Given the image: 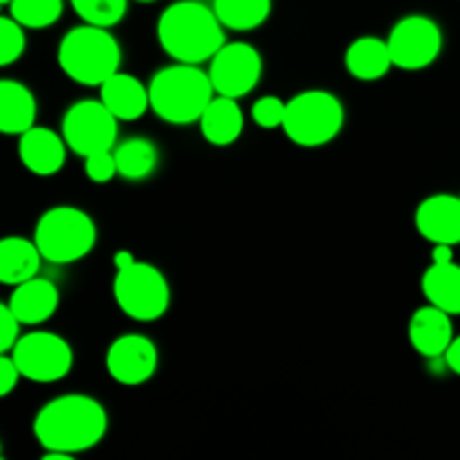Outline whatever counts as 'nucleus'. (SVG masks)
<instances>
[{"label": "nucleus", "mask_w": 460, "mask_h": 460, "mask_svg": "<svg viewBox=\"0 0 460 460\" xmlns=\"http://www.w3.org/2000/svg\"><path fill=\"white\" fill-rule=\"evenodd\" d=\"M25 27L12 16L0 13V67H7L16 63L25 52Z\"/></svg>", "instance_id": "obj_27"}, {"label": "nucleus", "mask_w": 460, "mask_h": 460, "mask_svg": "<svg viewBox=\"0 0 460 460\" xmlns=\"http://www.w3.org/2000/svg\"><path fill=\"white\" fill-rule=\"evenodd\" d=\"M34 243L43 261L70 265L85 259L97 243L94 220L79 207H49L34 227Z\"/></svg>", "instance_id": "obj_5"}, {"label": "nucleus", "mask_w": 460, "mask_h": 460, "mask_svg": "<svg viewBox=\"0 0 460 460\" xmlns=\"http://www.w3.org/2000/svg\"><path fill=\"white\" fill-rule=\"evenodd\" d=\"M344 63L349 75L359 81H377L389 75V70L394 67L389 45L377 36H362V39L353 40L346 49Z\"/></svg>", "instance_id": "obj_21"}, {"label": "nucleus", "mask_w": 460, "mask_h": 460, "mask_svg": "<svg viewBox=\"0 0 460 460\" xmlns=\"http://www.w3.org/2000/svg\"><path fill=\"white\" fill-rule=\"evenodd\" d=\"M211 7L225 30L252 31L270 18L272 0H214Z\"/></svg>", "instance_id": "obj_24"}, {"label": "nucleus", "mask_w": 460, "mask_h": 460, "mask_svg": "<svg viewBox=\"0 0 460 460\" xmlns=\"http://www.w3.org/2000/svg\"><path fill=\"white\" fill-rule=\"evenodd\" d=\"M0 456H3V445H0Z\"/></svg>", "instance_id": "obj_36"}, {"label": "nucleus", "mask_w": 460, "mask_h": 460, "mask_svg": "<svg viewBox=\"0 0 460 460\" xmlns=\"http://www.w3.org/2000/svg\"><path fill=\"white\" fill-rule=\"evenodd\" d=\"M443 30L434 18L425 13H409L400 18L386 39L394 67L400 70H425L434 66L443 52Z\"/></svg>", "instance_id": "obj_10"}, {"label": "nucleus", "mask_w": 460, "mask_h": 460, "mask_svg": "<svg viewBox=\"0 0 460 460\" xmlns=\"http://www.w3.org/2000/svg\"><path fill=\"white\" fill-rule=\"evenodd\" d=\"M458 198H460V193H458Z\"/></svg>", "instance_id": "obj_37"}, {"label": "nucleus", "mask_w": 460, "mask_h": 460, "mask_svg": "<svg viewBox=\"0 0 460 460\" xmlns=\"http://www.w3.org/2000/svg\"><path fill=\"white\" fill-rule=\"evenodd\" d=\"M112 153H115L117 173L126 180H133V182L146 180L160 162L157 146L146 137L126 139L119 146L112 148Z\"/></svg>", "instance_id": "obj_23"}, {"label": "nucleus", "mask_w": 460, "mask_h": 460, "mask_svg": "<svg viewBox=\"0 0 460 460\" xmlns=\"http://www.w3.org/2000/svg\"><path fill=\"white\" fill-rule=\"evenodd\" d=\"M76 16L88 25L115 27L128 12V0H70Z\"/></svg>", "instance_id": "obj_26"}, {"label": "nucleus", "mask_w": 460, "mask_h": 460, "mask_svg": "<svg viewBox=\"0 0 460 460\" xmlns=\"http://www.w3.org/2000/svg\"><path fill=\"white\" fill-rule=\"evenodd\" d=\"M112 295L126 317L144 323L164 317L171 304V288L164 274L155 265L137 259L117 270Z\"/></svg>", "instance_id": "obj_7"}, {"label": "nucleus", "mask_w": 460, "mask_h": 460, "mask_svg": "<svg viewBox=\"0 0 460 460\" xmlns=\"http://www.w3.org/2000/svg\"><path fill=\"white\" fill-rule=\"evenodd\" d=\"M18 337H21V323L13 317L9 304L0 301V353H12Z\"/></svg>", "instance_id": "obj_30"}, {"label": "nucleus", "mask_w": 460, "mask_h": 460, "mask_svg": "<svg viewBox=\"0 0 460 460\" xmlns=\"http://www.w3.org/2000/svg\"><path fill=\"white\" fill-rule=\"evenodd\" d=\"M40 263H43V256L34 241L22 236L0 238V283L3 286L13 288L36 277Z\"/></svg>", "instance_id": "obj_20"}, {"label": "nucleus", "mask_w": 460, "mask_h": 460, "mask_svg": "<svg viewBox=\"0 0 460 460\" xmlns=\"http://www.w3.org/2000/svg\"><path fill=\"white\" fill-rule=\"evenodd\" d=\"M12 358L21 376L39 385L63 380L75 367L72 346L61 335L49 331H31L18 337Z\"/></svg>", "instance_id": "obj_9"}, {"label": "nucleus", "mask_w": 460, "mask_h": 460, "mask_svg": "<svg viewBox=\"0 0 460 460\" xmlns=\"http://www.w3.org/2000/svg\"><path fill=\"white\" fill-rule=\"evenodd\" d=\"M252 119L261 128H281L283 119H286V102L277 97V94L256 99L254 106H252Z\"/></svg>", "instance_id": "obj_28"}, {"label": "nucleus", "mask_w": 460, "mask_h": 460, "mask_svg": "<svg viewBox=\"0 0 460 460\" xmlns=\"http://www.w3.org/2000/svg\"><path fill=\"white\" fill-rule=\"evenodd\" d=\"M58 301H61L58 288L49 279L36 274V277L13 286L7 304L21 326H39V323H45L49 317H54Z\"/></svg>", "instance_id": "obj_16"}, {"label": "nucleus", "mask_w": 460, "mask_h": 460, "mask_svg": "<svg viewBox=\"0 0 460 460\" xmlns=\"http://www.w3.org/2000/svg\"><path fill=\"white\" fill-rule=\"evenodd\" d=\"M58 67L79 85H102L121 66V45L108 27H72L58 43Z\"/></svg>", "instance_id": "obj_4"}, {"label": "nucleus", "mask_w": 460, "mask_h": 460, "mask_svg": "<svg viewBox=\"0 0 460 460\" xmlns=\"http://www.w3.org/2000/svg\"><path fill=\"white\" fill-rule=\"evenodd\" d=\"M31 429L45 452L75 456L102 443L108 431V413L106 407L90 395H58L40 407Z\"/></svg>", "instance_id": "obj_1"}, {"label": "nucleus", "mask_w": 460, "mask_h": 460, "mask_svg": "<svg viewBox=\"0 0 460 460\" xmlns=\"http://www.w3.org/2000/svg\"><path fill=\"white\" fill-rule=\"evenodd\" d=\"M21 371H18L16 362H13V358L7 353H0V398H4V395L12 394L13 389H16L18 380H21Z\"/></svg>", "instance_id": "obj_31"}, {"label": "nucleus", "mask_w": 460, "mask_h": 460, "mask_svg": "<svg viewBox=\"0 0 460 460\" xmlns=\"http://www.w3.org/2000/svg\"><path fill=\"white\" fill-rule=\"evenodd\" d=\"M135 3H155V0H135Z\"/></svg>", "instance_id": "obj_34"}, {"label": "nucleus", "mask_w": 460, "mask_h": 460, "mask_svg": "<svg viewBox=\"0 0 460 460\" xmlns=\"http://www.w3.org/2000/svg\"><path fill=\"white\" fill-rule=\"evenodd\" d=\"M443 359H445V364L449 367V371L456 373V376L460 377V335L454 337L452 344H449V349H447V353L443 355Z\"/></svg>", "instance_id": "obj_32"}, {"label": "nucleus", "mask_w": 460, "mask_h": 460, "mask_svg": "<svg viewBox=\"0 0 460 460\" xmlns=\"http://www.w3.org/2000/svg\"><path fill=\"white\" fill-rule=\"evenodd\" d=\"M157 40L173 61L193 66L211 61L227 43L225 27L214 7L200 0H178L169 4L157 18Z\"/></svg>", "instance_id": "obj_2"}, {"label": "nucleus", "mask_w": 460, "mask_h": 460, "mask_svg": "<svg viewBox=\"0 0 460 460\" xmlns=\"http://www.w3.org/2000/svg\"><path fill=\"white\" fill-rule=\"evenodd\" d=\"M36 97L16 79H0V133L22 135L36 121Z\"/></svg>", "instance_id": "obj_19"}, {"label": "nucleus", "mask_w": 460, "mask_h": 460, "mask_svg": "<svg viewBox=\"0 0 460 460\" xmlns=\"http://www.w3.org/2000/svg\"><path fill=\"white\" fill-rule=\"evenodd\" d=\"M447 261H454V245H434L431 250V263H447Z\"/></svg>", "instance_id": "obj_33"}, {"label": "nucleus", "mask_w": 460, "mask_h": 460, "mask_svg": "<svg viewBox=\"0 0 460 460\" xmlns=\"http://www.w3.org/2000/svg\"><path fill=\"white\" fill-rule=\"evenodd\" d=\"M9 13L25 30H45L63 16V0H12Z\"/></svg>", "instance_id": "obj_25"}, {"label": "nucleus", "mask_w": 460, "mask_h": 460, "mask_svg": "<svg viewBox=\"0 0 460 460\" xmlns=\"http://www.w3.org/2000/svg\"><path fill=\"white\" fill-rule=\"evenodd\" d=\"M198 124H200V133L207 142L214 144V146H229V144H234L243 135L245 115H243L241 106H238V99L216 94L207 103Z\"/></svg>", "instance_id": "obj_18"}, {"label": "nucleus", "mask_w": 460, "mask_h": 460, "mask_svg": "<svg viewBox=\"0 0 460 460\" xmlns=\"http://www.w3.org/2000/svg\"><path fill=\"white\" fill-rule=\"evenodd\" d=\"M99 99L106 103L108 111L119 121H135L146 115L151 108L148 85H144L137 76L117 70L99 85Z\"/></svg>", "instance_id": "obj_17"}, {"label": "nucleus", "mask_w": 460, "mask_h": 460, "mask_svg": "<svg viewBox=\"0 0 460 460\" xmlns=\"http://www.w3.org/2000/svg\"><path fill=\"white\" fill-rule=\"evenodd\" d=\"M85 164L84 171L88 175V180H93L94 184H106L111 182L117 173V162H115V153L112 151H99L93 153V155L84 157Z\"/></svg>", "instance_id": "obj_29"}, {"label": "nucleus", "mask_w": 460, "mask_h": 460, "mask_svg": "<svg viewBox=\"0 0 460 460\" xmlns=\"http://www.w3.org/2000/svg\"><path fill=\"white\" fill-rule=\"evenodd\" d=\"M422 295L436 308L460 314V265L454 261L431 263L422 274Z\"/></svg>", "instance_id": "obj_22"}, {"label": "nucleus", "mask_w": 460, "mask_h": 460, "mask_svg": "<svg viewBox=\"0 0 460 460\" xmlns=\"http://www.w3.org/2000/svg\"><path fill=\"white\" fill-rule=\"evenodd\" d=\"M18 157L30 173L49 178L63 169L67 157V144L63 135L45 126H31L18 135Z\"/></svg>", "instance_id": "obj_13"}, {"label": "nucleus", "mask_w": 460, "mask_h": 460, "mask_svg": "<svg viewBox=\"0 0 460 460\" xmlns=\"http://www.w3.org/2000/svg\"><path fill=\"white\" fill-rule=\"evenodd\" d=\"M157 364H160L157 346L139 332L119 335L106 350V371L117 385H144L155 376Z\"/></svg>", "instance_id": "obj_12"}, {"label": "nucleus", "mask_w": 460, "mask_h": 460, "mask_svg": "<svg viewBox=\"0 0 460 460\" xmlns=\"http://www.w3.org/2000/svg\"><path fill=\"white\" fill-rule=\"evenodd\" d=\"M12 3V0H0V4H9Z\"/></svg>", "instance_id": "obj_35"}, {"label": "nucleus", "mask_w": 460, "mask_h": 460, "mask_svg": "<svg viewBox=\"0 0 460 460\" xmlns=\"http://www.w3.org/2000/svg\"><path fill=\"white\" fill-rule=\"evenodd\" d=\"M344 103L328 90H305L286 102L283 133L304 148H317L332 142L344 128Z\"/></svg>", "instance_id": "obj_6"}, {"label": "nucleus", "mask_w": 460, "mask_h": 460, "mask_svg": "<svg viewBox=\"0 0 460 460\" xmlns=\"http://www.w3.org/2000/svg\"><path fill=\"white\" fill-rule=\"evenodd\" d=\"M214 84L209 72L193 63H178L162 67L148 81L151 111L162 121L173 126L196 124L214 99Z\"/></svg>", "instance_id": "obj_3"}, {"label": "nucleus", "mask_w": 460, "mask_h": 460, "mask_svg": "<svg viewBox=\"0 0 460 460\" xmlns=\"http://www.w3.org/2000/svg\"><path fill=\"white\" fill-rule=\"evenodd\" d=\"M61 135L67 148L81 157L112 151L119 135V119L108 111L102 99H81L63 115Z\"/></svg>", "instance_id": "obj_8"}, {"label": "nucleus", "mask_w": 460, "mask_h": 460, "mask_svg": "<svg viewBox=\"0 0 460 460\" xmlns=\"http://www.w3.org/2000/svg\"><path fill=\"white\" fill-rule=\"evenodd\" d=\"M454 337L456 335H454L452 314L436 308V305H422L409 319V341L422 358H443Z\"/></svg>", "instance_id": "obj_15"}, {"label": "nucleus", "mask_w": 460, "mask_h": 460, "mask_svg": "<svg viewBox=\"0 0 460 460\" xmlns=\"http://www.w3.org/2000/svg\"><path fill=\"white\" fill-rule=\"evenodd\" d=\"M416 229L434 245L460 243V198L452 193H434L416 209Z\"/></svg>", "instance_id": "obj_14"}, {"label": "nucleus", "mask_w": 460, "mask_h": 460, "mask_svg": "<svg viewBox=\"0 0 460 460\" xmlns=\"http://www.w3.org/2000/svg\"><path fill=\"white\" fill-rule=\"evenodd\" d=\"M207 72H209L216 94L241 99L259 85L263 76V57L254 45L234 40V43H225L211 57Z\"/></svg>", "instance_id": "obj_11"}]
</instances>
